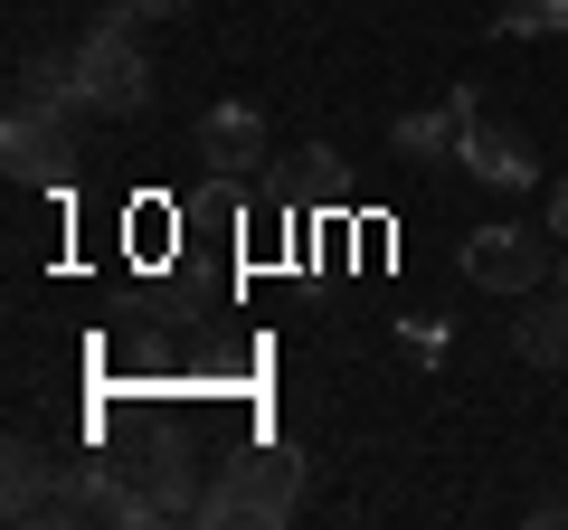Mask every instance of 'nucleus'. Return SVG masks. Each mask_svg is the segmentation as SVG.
Wrapping results in <instances>:
<instances>
[{
  "label": "nucleus",
  "mask_w": 568,
  "mask_h": 530,
  "mask_svg": "<svg viewBox=\"0 0 568 530\" xmlns=\"http://www.w3.org/2000/svg\"><path fill=\"white\" fill-rule=\"evenodd\" d=\"M304 511V455L294 446H256V455H227L219 473L200 483V530H275Z\"/></svg>",
  "instance_id": "obj_1"
},
{
  "label": "nucleus",
  "mask_w": 568,
  "mask_h": 530,
  "mask_svg": "<svg viewBox=\"0 0 568 530\" xmlns=\"http://www.w3.org/2000/svg\"><path fill=\"white\" fill-rule=\"evenodd\" d=\"M77 67H85V95H95L104 123H142V114H152V95H162V67L133 48V20H123V10L77 39Z\"/></svg>",
  "instance_id": "obj_2"
},
{
  "label": "nucleus",
  "mask_w": 568,
  "mask_h": 530,
  "mask_svg": "<svg viewBox=\"0 0 568 530\" xmlns=\"http://www.w3.org/2000/svg\"><path fill=\"white\" fill-rule=\"evenodd\" d=\"M0 171H10L20 190H67V181H77V114L10 95V123H0Z\"/></svg>",
  "instance_id": "obj_3"
},
{
  "label": "nucleus",
  "mask_w": 568,
  "mask_h": 530,
  "mask_svg": "<svg viewBox=\"0 0 568 530\" xmlns=\"http://www.w3.org/2000/svg\"><path fill=\"white\" fill-rule=\"evenodd\" d=\"M549 265H559L549 227H474V237H465V275L484 294H540Z\"/></svg>",
  "instance_id": "obj_4"
},
{
  "label": "nucleus",
  "mask_w": 568,
  "mask_h": 530,
  "mask_svg": "<svg viewBox=\"0 0 568 530\" xmlns=\"http://www.w3.org/2000/svg\"><path fill=\"white\" fill-rule=\"evenodd\" d=\"M474 114H484V95H474V85H446V104H417V114L388 123V152H398L407 171H436V162H455V143H465Z\"/></svg>",
  "instance_id": "obj_5"
},
{
  "label": "nucleus",
  "mask_w": 568,
  "mask_h": 530,
  "mask_svg": "<svg viewBox=\"0 0 568 530\" xmlns=\"http://www.w3.org/2000/svg\"><path fill=\"white\" fill-rule=\"evenodd\" d=\"M455 162H465V181H484V190H530V181H540V152H530V133H521V123H493V114L465 123Z\"/></svg>",
  "instance_id": "obj_6"
},
{
  "label": "nucleus",
  "mask_w": 568,
  "mask_h": 530,
  "mask_svg": "<svg viewBox=\"0 0 568 530\" xmlns=\"http://www.w3.org/2000/svg\"><path fill=\"white\" fill-rule=\"evenodd\" d=\"M58 455L39 446V436H10V446H0V511H10V521H48V502H58Z\"/></svg>",
  "instance_id": "obj_7"
},
{
  "label": "nucleus",
  "mask_w": 568,
  "mask_h": 530,
  "mask_svg": "<svg viewBox=\"0 0 568 530\" xmlns=\"http://www.w3.org/2000/svg\"><path fill=\"white\" fill-rule=\"evenodd\" d=\"M200 162L219 171V181H246V171L265 162V114L256 104H209L200 114Z\"/></svg>",
  "instance_id": "obj_8"
},
{
  "label": "nucleus",
  "mask_w": 568,
  "mask_h": 530,
  "mask_svg": "<svg viewBox=\"0 0 568 530\" xmlns=\"http://www.w3.org/2000/svg\"><path fill=\"white\" fill-rule=\"evenodd\" d=\"M133 483H142V502H152V521H190L209 473H200V455H190V446H152L133 465Z\"/></svg>",
  "instance_id": "obj_9"
},
{
  "label": "nucleus",
  "mask_w": 568,
  "mask_h": 530,
  "mask_svg": "<svg viewBox=\"0 0 568 530\" xmlns=\"http://www.w3.org/2000/svg\"><path fill=\"white\" fill-rule=\"evenodd\" d=\"M511 350L530 369H568V294H511Z\"/></svg>",
  "instance_id": "obj_10"
},
{
  "label": "nucleus",
  "mask_w": 568,
  "mask_h": 530,
  "mask_svg": "<svg viewBox=\"0 0 568 530\" xmlns=\"http://www.w3.org/2000/svg\"><path fill=\"white\" fill-rule=\"evenodd\" d=\"M20 95H29V104H58V114H95L77 48H58V58H29V67H20Z\"/></svg>",
  "instance_id": "obj_11"
},
{
  "label": "nucleus",
  "mask_w": 568,
  "mask_h": 530,
  "mask_svg": "<svg viewBox=\"0 0 568 530\" xmlns=\"http://www.w3.org/2000/svg\"><path fill=\"white\" fill-rule=\"evenodd\" d=\"M568 0H503V39H559Z\"/></svg>",
  "instance_id": "obj_12"
},
{
  "label": "nucleus",
  "mask_w": 568,
  "mask_h": 530,
  "mask_svg": "<svg viewBox=\"0 0 568 530\" xmlns=\"http://www.w3.org/2000/svg\"><path fill=\"white\" fill-rule=\"evenodd\" d=\"M294 190H304V200H342V152L304 143V152H294Z\"/></svg>",
  "instance_id": "obj_13"
},
{
  "label": "nucleus",
  "mask_w": 568,
  "mask_h": 530,
  "mask_svg": "<svg viewBox=\"0 0 568 530\" xmlns=\"http://www.w3.org/2000/svg\"><path fill=\"white\" fill-rule=\"evenodd\" d=\"M114 10H123V20H181L190 0H114Z\"/></svg>",
  "instance_id": "obj_14"
},
{
  "label": "nucleus",
  "mask_w": 568,
  "mask_h": 530,
  "mask_svg": "<svg viewBox=\"0 0 568 530\" xmlns=\"http://www.w3.org/2000/svg\"><path fill=\"white\" fill-rule=\"evenodd\" d=\"M540 227H549V237H568V181H549V208H540Z\"/></svg>",
  "instance_id": "obj_15"
},
{
  "label": "nucleus",
  "mask_w": 568,
  "mask_h": 530,
  "mask_svg": "<svg viewBox=\"0 0 568 530\" xmlns=\"http://www.w3.org/2000/svg\"><path fill=\"white\" fill-rule=\"evenodd\" d=\"M521 521H530V530H559V521H568V502H559V492H549V502H530Z\"/></svg>",
  "instance_id": "obj_16"
},
{
  "label": "nucleus",
  "mask_w": 568,
  "mask_h": 530,
  "mask_svg": "<svg viewBox=\"0 0 568 530\" xmlns=\"http://www.w3.org/2000/svg\"><path fill=\"white\" fill-rule=\"evenodd\" d=\"M549 285H559V294H568V246H559V265H549Z\"/></svg>",
  "instance_id": "obj_17"
}]
</instances>
